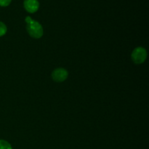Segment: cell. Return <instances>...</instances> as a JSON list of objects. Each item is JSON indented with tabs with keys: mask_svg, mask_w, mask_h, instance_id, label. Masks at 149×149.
Listing matches in <instances>:
<instances>
[{
	"mask_svg": "<svg viewBox=\"0 0 149 149\" xmlns=\"http://www.w3.org/2000/svg\"><path fill=\"white\" fill-rule=\"evenodd\" d=\"M25 20L26 23V30L29 34L34 39H40L44 34V29L42 25L29 16H27Z\"/></svg>",
	"mask_w": 149,
	"mask_h": 149,
	"instance_id": "1",
	"label": "cell"
},
{
	"mask_svg": "<svg viewBox=\"0 0 149 149\" xmlns=\"http://www.w3.org/2000/svg\"><path fill=\"white\" fill-rule=\"evenodd\" d=\"M131 58L135 64H142L147 58V51L145 48L138 47L132 52Z\"/></svg>",
	"mask_w": 149,
	"mask_h": 149,
	"instance_id": "2",
	"label": "cell"
},
{
	"mask_svg": "<svg viewBox=\"0 0 149 149\" xmlns=\"http://www.w3.org/2000/svg\"><path fill=\"white\" fill-rule=\"evenodd\" d=\"M68 77V72L63 68H58L54 70L52 73V78L56 82H63Z\"/></svg>",
	"mask_w": 149,
	"mask_h": 149,
	"instance_id": "3",
	"label": "cell"
},
{
	"mask_svg": "<svg viewBox=\"0 0 149 149\" xmlns=\"http://www.w3.org/2000/svg\"><path fill=\"white\" fill-rule=\"evenodd\" d=\"M23 6L28 13H34L39 10V2L38 0H24Z\"/></svg>",
	"mask_w": 149,
	"mask_h": 149,
	"instance_id": "4",
	"label": "cell"
},
{
	"mask_svg": "<svg viewBox=\"0 0 149 149\" xmlns=\"http://www.w3.org/2000/svg\"><path fill=\"white\" fill-rule=\"evenodd\" d=\"M0 149H13L10 143L4 140H0Z\"/></svg>",
	"mask_w": 149,
	"mask_h": 149,
	"instance_id": "5",
	"label": "cell"
},
{
	"mask_svg": "<svg viewBox=\"0 0 149 149\" xmlns=\"http://www.w3.org/2000/svg\"><path fill=\"white\" fill-rule=\"evenodd\" d=\"M7 31V28L3 22L0 21V37L4 36Z\"/></svg>",
	"mask_w": 149,
	"mask_h": 149,
	"instance_id": "6",
	"label": "cell"
},
{
	"mask_svg": "<svg viewBox=\"0 0 149 149\" xmlns=\"http://www.w3.org/2000/svg\"><path fill=\"white\" fill-rule=\"evenodd\" d=\"M12 0H0V6L1 7H7L10 5Z\"/></svg>",
	"mask_w": 149,
	"mask_h": 149,
	"instance_id": "7",
	"label": "cell"
}]
</instances>
